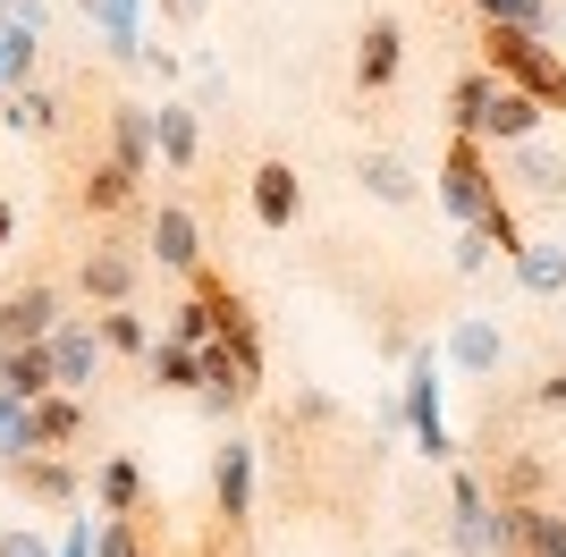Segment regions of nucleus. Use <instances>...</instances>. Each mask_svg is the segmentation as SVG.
<instances>
[{
    "mask_svg": "<svg viewBox=\"0 0 566 557\" xmlns=\"http://www.w3.org/2000/svg\"><path fill=\"white\" fill-rule=\"evenodd\" d=\"M0 557H51V549L34 533H0Z\"/></svg>",
    "mask_w": 566,
    "mask_h": 557,
    "instance_id": "nucleus-36",
    "label": "nucleus"
},
{
    "mask_svg": "<svg viewBox=\"0 0 566 557\" xmlns=\"http://www.w3.org/2000/svg\"><path fill=\"white\" fill-rule=\"evenodd\" d=\"M449 118H457V136L491 144V153H507V144H533V136L549 127V111H542V102L507 93L491 69H465V76H457V93H449Z\"/></svg>",
    "mask_w": 566,
    "mask_h": 557,
    "instance_id": "nucleus-1",
    "label": "nucleus"
},
{
    "mask_svg": "<svg viewBox=\"0 0 566 557\" xmlns=\"http://www.w3.org/2000/svg\"><path fill=\"white\" fill-rule=\"evenodd\" d=\"M491 161H499L507 203H533V211H558L566 203V153H549L542 136H533V144H507V153H491Z\"/></svg>",
    "mask_w": 566,
    "mask_h": 557,
    "instance_id": "nucleus-5",
    "label": "nucleus"
},
{
    "mask_svg": "<svg viewBox=\"0 0 566 557\" xmlns=\"http://www.w3.org/2000/svg\"><path fill=\"white\" fill-rule=\"evenodd\" d=\"M296 211H305V186H296V169H287V161H262V169H254V220L280 237V229H296Z\"/></svg>",
    "mask_w": 566,
    "mask_h": 557,
    "instance_id": "nucleus-17",
    "label": "nucleus"
},
{
    "mask_svg": "<svg viewBox=\"0 0 566 557\" xmlns=\"http://www.w3.org/2000/svg\"><path fill=\"white\" fill-rule=\"evenodd\" d=\"M398 69H406V25L389 18V9H373L364 34H355V93H389Z\"/></svg>",
    "mask_w": 566,
    "mask_h": 557,
    "instance_id": "nucleus-9",
    "label": "nucleus"
},
{
    "mask_svg": "<svg viewBox=\"0 0 566 557\" xmlns=\"http://www.w3.org/2000/svg\"><path fill=\"white\" fill-rule=\"evenodd\" d=\"M473 18L482 25H516V34H549L558 9H549V0H473Z\"/></svg>",
    "mask_w": 566,
    "mask_h": 557,
    "instance_id": "nucleus-27",
    "label": "nucleus"
},
{
    "mask_svg": "<svg viewBox=\"0 0 566 557\" xmlns=\"http://www.w3.org/2000/svg\"><path fill=\"white\" fill-rule=\"evenodd\" d=\"M25 448H34V440H25V406H18V397H0V456L18 464Z\"/></svg>",
    "mask_w": 566,
    "mask_h": 557,
    "instance_id": "nucleus-31",
    "label": "nucleus"
},
{
    "mask_svg": "<svg viewBox=\"0 0 566 557\" xmlns=\"http://www.w3.org/2000/svg\"><path fill=\"white\" fill-rule=\"evenodd\" d=\"M85 18H94V0H85Z\"/></svg>",
    "mask_w": 566,
    "mask_h": 557,
    "instance_id": "nucleus-39",
    "label": "nucleus"
},
{
    "mask_svg": "<svg viewBox=\"0 0 566 557\" xmlns=\"http://www.w3.org/2000/svg\"><path fill=\"white\" fill-rule=\"evenodd\" d=\"M389 557H431V549H423V540H406V549H389Z\"/></svg>",
    "mask_w": 566,
    "mask_h": 557,
    "instance_id": "nucleus-38",
    "label": "nucleus"
},
{
    "mask_svg": "<svg viewBox=\"0 0 566 557\" xmlns=\"http://www.w3.org/2000/svg\"><path fill=\"white\" fill-rule=\"evenodd\" d=\"M212 515H220V540H245L254 533V440H229L212 456Z\"/></svg>",
    "mask_w": 566,
    "mask_h": 557,
    "instance_id": "nucleus-6",
    "label": "nucleus"
},
{
    "mask_svg": "<svg viewBox=\"0 0 566 557\" xmlns=\"http://www.w3.org/2000/svg\"><path fill=\"white\" fill-rule=\"evenodd\" d=\"M9 490H18L25 507H76L85 498V473L69 456H18L9 464Z\"/></svg>",
    "mask_w": 566,
    "mask_h": 557,
    "instance_id": "nucleus-12",
    "label": "nucleus"
},
{
    "mask_svg": "<svg viewBox=\"0 0 566 557\" xmlns=\"http://www.w3.org/2000/svg\"><path fill=\"white\" fill-rule=\"evenodd\" d=\"M144 364H153V380H161V389H195V397H203V355H195V347H169V338H161Z\"/></svg>",
    "mask_w": 566,
    "mask_h": 557,
    "instance_id": "nucleus-28",
    "label": "nucleus"
},
{
    "mask_svg": "<svg viewBox=\"0 0 566 557\" xmlns=\"http://www.w3.org/2000/svg\"><path fill=\"white\" fill-rule=\"evenodd\" d=\"M355 186H364V195H373V203H415V195H423V178H415V169L398 161V153H364V161H355Z\"/></svg>",
    "mask_w": 566,
    "mask_h": 557,
    "instance_id": "nucleus-22",
    "label": "nucleus"
},
{
    "mask_svg": "<svg viewBox=\"0 0 566 557\" xmlns=\"http://www.w3.org/2000/svg\"><path fill=\"white\" fill-rule=\"evenodd\" d=\"M144 262H161V271H203V237H195V211L187 203H161L153 211V229H144Z\"/></svg>",
    "mask_w": 566,
    "mask_h": 557,
    "instance_id": "nucleus-13",
    "label": "nucleus"
},
{
    "mask_svg": "<svg viewBox=\"0 0 566 557\" xmlns=\"http://www.w3.org/2000/svg\"><path fill=\"white\" fill-rule=\"evenodd\" d=\"M25 456H69L76 440H85V397H69V389H51L43 406H25Z\"/></svg>",
    "mask_w": 566,
    "mask_h": 557,
    "instance_id": "nucleus-14",
    "label": "nucleus"
},
{
    "mask_svg": "<svg viewBox=\"0 0 566 557\" xmlns=\"http://www.w3.org/2000/svg\"><path fill=\"white\" fill-rule=\"evenodd\" d=\"M449 549L491 557V482H482V464H457L449 473Z\"/></svg>",
    "mask_w": 566,
    "mask_h": 557,
    "instance_id": "nucleus-7",
    "label": "nucleus"
},
{
    "mask_svg": "<svg viewBox=\"0 0 566 557\" xmlns=\"http://www.w3.org/2000/svg\"><path fill=\"white\" fill-rule=\"evenodd\" d=\"M440 203H449L457 229H482L491 211H507V186H499V161H491V144H473V136H449V153H440Z\"/></svg>",
    "mask_w": 566,
    "mask_h": 557,
    "instance_id": "nucleus-3",
    "label": "nucleus"
},
{
    "mask_svg": "<svg viewBox=\"0 0 566 557\" xmlns=\"http://www.w3.org/2000/svg\"><path fill=\"white\" fill-rule=\"evenodd\" d=\"M398 406H406L415 448H423L431 464H457V431H449V414H440V355H431V347H406V389H398Z\"/></svg>",
    "mask_w": 566,
    "mask_h": 557,
    "instance_id": "nucleus-4",
    "label": "nucleus"
},
{
    "mask_svg": "<svg viewBox=\"0 0 566 557\" xmlns=\"http://www.w3.org/2000/svg\"><path fill=\"white\" fill-rule=\"evenodd\" d=\"M153 153H161L169 169H195V153H203V127H195V102H161V111H153Z\"/></svg>",
    "mask_w": 566,
    "mask_h": 557,
    "instance_id": "nucleus-19",
    "label": "nucleus"
},
{
    "mask_svg": "<svg viewBox=\"0 0 566 557\" xmlns=\"http://www.w3.org/2000/svg\"><path fill=\"white\" fill-rule=\"evenodd\" d=\"M482 262H491V245H482V229H457V271H482Z\"/></svg>",
    "mask_w": 566,
    "mask_h": 557,
    "instance_id": "nucleus-33",
    "label": "nucleus"
},
{
    "mask_svg": "<svg viewBox=\"0 0 566 557\" xmlns=\"http://www.w3.org/2000/svg\"><path fill=\"white\" fill-rule=\"evenodd\" d=\"M482 69L507 93L542 102L549 118H566V60L549 51V34H516V25H482Z\"/></svg>",
    "mask_w": 566,
    "mask_h": 557,
    "instance_id": "nucleus-2",
    "label": "nucleus"
},
{
    "mask_svg": "<svg viewBox=\"0 0 566 557\" xmlns=\"http://www.w3.org/2000/svg\"><path fill=\"white\" fill-rule=\"evenodd\" d=\"M449 364L465 371V380H491V371L507 364V329H499L491 313H457V329H449Z\"/></svg>",
    "mask_w": 566,
    "mask_h": 557,
    "instance_id": "nucleus-15",
    "label": "nucleus"
},
{
    "mask_svg": "<svg viewBox=\"0 0 566 557\" xmlns=\"http://www.w3.org/2000/svg\"><path fill=\"white\" fill-rule=\"evenodd\" d=\"M9 127H18V136H60V102H51L43 85H9Z\"/></svg>",
    "mask_w": 566,
    "mask_h": 557,
    "instance_id": "nucleus-26",
    "label": "nucleus"
},
{
    "mask_svg": "<svg viewBox=\"0 0 566 557\" xmlns=\"http://www.w3.org/2000/svg\"><path fill=\"white\" fill-rule=\"evenodd\" d=\"M94 25H102V34H111V51H118V60H136V0H94Z\"/></svg>",
    "mask_w": 566,
    "mask_h": 557,
    "instance_id": "nucleus-30",
    "label": "nucleus"
},
{
    "mask_svg": "<svg viewBox=\"0 0 566 557\" xmlns=\"http://www.w3.org/2000/svg\"><path fill=\"white\" fill-rule=\"evenodd\" d=\"M43 347H51V380H60L69 397H85V389H94L102 355H111V347H102V329H94V322H60V329L43 338Z\"/></svg>",
    "mask_w": 566,
    "mask_h": 557,
    "instance_id": "nucleus-11",
    "label": "nucleus"
},
{
    "mask_svg": "<svg viewBox=\"0 0 566 557\" xmlns=\"http://www.w3.org/2000/svg\"><path fill=\"white\" fill-rule=\"evenodd\" d=\"M94 507H102V515H144V464H136V456H102Z\"/></svg>",
    "mask_w": 566,
    "mask_h": 557,
    "instance_id": "nucleus-23",
    "label": "nucleus"
},
{
    "mask_svg": "<svg viewBox=\"0 0 566 557\" xmlns=\"http://www.w3.org/2000/svg\"><path fill=\"white\" fill-rule=\"evenodd\" d=\"M0 93H9V76H0Z\"/></svg>",
    "mask_w": 566,
    "mask_h": 557,
    "instance_id": "nucleus-40",
    "label": "nucleus"
},
{
    "mask_svg": "<svg viewBox=\"0 0 566 557\" xmlns=\"http://www.w3.org/2000/svg\"><path fill=\"white\" fill-rule=\"evenodd\" d=\"M111 161L118 169H153V111L144 102H111Z\"/></svg>",
    "mask_w": 566,
    "mask_h": 557,
    "instance_id": "nucleus-20",
    "label": "nucleus"
},
{
    "mask_svg": "<svg viewBox=\"0 0 566 557\" xmlns=\"http://www.w3.org/2000/svg\"><path fill=\"white\" fill-rule=\"evenodd\" d=\"M102 347H111V355H153V329H144V313H136V304H118V313H102Z\"/></svg>",
    "mask_w": 566,
    "mask_h": 557,
    "instance_id": "nucleus-29",
    "label": "nucleus"
},
{
    "mask_svg": "<svg viewBox=\"0 0 566 557\" xmlns=\"http://www.w3.org/2000/svg\"><path fill=\"white\" fill-rule=\"evenodd\" d=\"M136 169H118L111 153H102V161H85V186H76V195H85V211H94V220H118V211L136 203Z\"/></svg>",
    "mask_w": 566,
    "mask_h": 557,
    "instance_id": "nucleus-21",
    "label": "nucleus"
},
{
    "mask_svg": "<svg viewBox=\"0 0 566 557\" xmlns=\"http://www.w3.org/2000/svg\"><path fill=\"white\" fill-rule=\"evenodd\" d=\"M153 9H161L169 25H195V18H203V9H212V0H153Z\"/></svg>",
    "mask_w": 566,
    "mask_h": 557,
    "instance_id": "nucleus-35",
    "label": "nucleus"
},
{
    "mask_svg": "<svg viewBox=\"0 0 566 557\" xmlns=\"http://www.w3.org/2000/svg\"><path fill=\"white\" fill-rule=\"evenodd\" d=\"M516 287L524 296H558L566 287V237H533L516 254Z\"/></svg>",
    "mask_w": 566,
    "mask_h": 557,
    "instance_id": "nucleus-24",
    "label": "nucleus"
},
{
    "mask_svg": "<svg viewBox=\"0 0 566 557\" xmlns=\"http://www.w3.org/2000/svg\"><path fill=\"white\" fill-rule=\"evenodd\" d=\"M533 406H542V414H566V364H549L542 380H533Z\"/></svg>",
    "mask_w": 566,
    "mask_h": 557,
    "instance_id": "nucleus-32",
    "label": "nucleus"
},
{
    "mask_svg": "<svg viewBox=\"0 0 566 557\" xmlns=\"http://www.w3.org/2000/svg\"><path fill=\"white\" fill-rule=\"evenodd\" d=\"M51 389H60V380H51V347H0V397L43 406Z\"/></svg>",
    "mask_w": 566,
    "mask_h": 557,
    "instance_id": "nucleus-18",
    "label": "nucleus"
},
{
    "mask_svg": "<svg viewBox=\"0 0 566 557\" xmlns=\"http://www.w3.org/2000/svg\"><path fill=\"white\" fill-rule=\"evenodd\" d=\"M136 271H144L136 245H118V237H94V245H85V262H76V287H85L102 313H118V304L136 296Z\"/></svg>",
    "mask_w": 566,
    "mask_h": 557,
    "instance_id": "nucleus-8",
    "label": "nucleus"
},
{
    "mask_svg": "<svg viewBox=\"0 0 566 557\" xmlns=\"http://www.w3.org/2000/svg\"><path fill=\"white\" fill-rule=\"evenodd\" d=\"M144 515H153V507H144ZM144 515H94V557H161Z\"/></svg>",
    "mask_w": 566,
    "mask_h": 557,
    "instance_id": "nucleus-25",
    "label": "nucleus"
},
{
    "mask_svg": "<svg viewBox=\"0 0 566 557\" xmlns=\"http://www.w3.org/2000/svg\"><path fill=\"white\" fill-rule=\"evenodd\" d=\"M51 329H60V287L51 278H25L0 296V347H43Z\"/></svg>",
    "mask_w": 566,
    "mask_h": 557,
    "instance_id": "nucleus-10",
    "label": "nucleus"
},
{
    "mask_svg": "<svg viewBox=\"0 0 566 557\" xmlns=\"http://www.w3.org/2000/svg\"><path fill=\"white\" fill-rule=\"evenodd\" d=\"M9 237H18V211L0 203V254H9Z\"/></svg>",
    "mask_w": 566,
    "mask_h": 557,
    "instance_id": "nucleus-37",
    "label": "nucleus"
},
{
    "mask_svg": "<svg viewBox=\"0 0 566 557\" xmlns=\"http://www.w3.org/2000/svg\"><path fill=\"white\" fill-rule=\"evenodd\" d=\"M220 355L237 364V380L245 389H262V322H254V304L229 287V304H220Z\"/></svg>",
    "mask_w": 566,
    "mask_h": 557,
    "instance_id": "nucleus-16",
    "label": "nucleus"
},
{
    "mask_svg": "<svg viewBox=\"0 0 566 557\" xmlns=\"http://www.w3.org/2000/svg\"><path fill=\"white\" fill-rule=\"evenodd\" d=\"M51 557H94V515H76V533L60 540V549H51Z\"/></svg>",
    "mask_w": 566,
    "mask_h": 557,
    "instance_id": "nucleus-34",
    "label": "nucleus"
}]
</instances>
